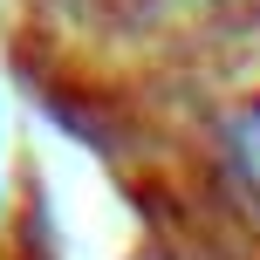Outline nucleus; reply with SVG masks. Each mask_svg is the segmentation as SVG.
<instances>
[{"label":"nucleus","mask_w":260,"mask_h":260,"mask_svg":"<svg viewBox=\"0 0 260 260\" xmlns=\"http://www.w3.org/2000/svg\"><path fill=\"white\" fill-rule=\"evenodd\" d=\"M233 165L260 185V96H253V103L233 117Z\"/></svg>","instance_id":"1"}]
</instances>
